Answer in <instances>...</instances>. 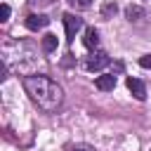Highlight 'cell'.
Segmentation results:
<instances>
[{
  "mask_svg": "<svg viewBox=\"0 0 151 151\" xmlns=\"http://www.w3.org/2000/svg\"><path fill=\"white\" fill-rule=\"evenodd\" d=\"M24 90L31 97V101H35L47 113H54L64 101V90L47 76H26L24 78Z\"/></svg>",
  "mask_w": 151,
  "mask_h": 151,
  "instance_id": "cell-1",
  "label": "cell"
},
{
  "mask_svg": "<svg viewBox=\"0 0 151 151\" xmlns=\"http://www.w3.org/2000/svg\"><path fill=\"white\" fill-rule=\"evenodd\" d=\"M61 19H64V28H66V40L73 42V40H76V33L83 28V19L76 17V14H71V12H66Z\"/></svg>",
  "mask_w": 151,
  "mask_h": 151,
  "instance_id": "cell-2",
  "label": "cell"
},
{
  "mask_svg": "<svg viewBox=\"0 0 151 151\" xmlns=\"http://www.w3.org/2000/svg\"><path fill=\"white\" fill-rule=\"evenodd\" d=\"M111 64V57L106 54V52H94V54H90L87 57V71H101V68H106Z\"/></svg>",
  "mask_w": 151,
  "mask_h": 151,
  "instance_id": "cell-3",
  "label": "cell"
},
{
  "mask_svg": "<svg viewBox=\"0 0 151 151\" xmlns=\"http://www.w3.org/2000/svg\"><path fill=\"white\" fill-rule=\"evenodd\" d=\"M47 24H50V19H47L45 14L33 12V14H28V17H26V28H28V31H40V28H45Z\"/></svg>",
  "mask_w": 151,
  "mask_h": 151,
  "instance_id": "cell-4",
  "label": "cell"
},
{
  "mask_svg": "<svg viewBox=\"0 0 151 151\" xmlns=\"http://www.w3.org/2000/svg\"><path fill=\"white\" fill-rule=\"evenodd\" d=\"M127 90L134 94V99H139V101H144L146 99V85L139 80V78H127Z\"/></svg>",
  "mask_w": 151,
  "mask_h": 151,
  "instance_id": "cell-5",
  "label": "cell"
},
{
  "mask_svg": "<svg viewBox=\"0 0 151 151\" xmlns=\"http://www.w3.org/2000/svg\"><path fill=\"white\" fill-rule=\"evenodd\" d=\"M94 87H97V90H101V92H109V90H113V87H116V76H113V73L97 76V80H94Z\"/></svg>",
  "mask_w": 151,
  "mask_h": 151,
  "instance_id": "cell-6",
  "label": "cell"
},
{
  "mask_svg": "<svg viewBox=\"0 0 151 151\" xmlns=\"http://www.w3.org/2000/svg\"><path fill=\"white\" fill-rule=\"evenodd\" d=\"M83 45H85L87 50H94V47L99 45V33H97V28H94V26H87V28H85Z\"/></svg>",
  "mask_w": 151,
  "mask_h": 151,
  "instance_id": "cell-7",
  "label": "cell"
},
{
  "mask_svg": "<svg viewBox=\"0 0 151 151\" xmlns=\"http://www.w3.org/2000/svg\"><path fill=\"white\" fill-rule=\"evenodd\" d=\"M125 17H127V21H142V19L146 17V12H144V7H139V5H127Z\"/></svg>",
  "mask_w": 151,
  "mask_h": 151,
  "instance_id": "cell-8",
  "label": "cell"
},
{
  "mask_svg": "<svg viewBox=\"0 0 151 151\" xmlns=\"http://www.w3.org/2000/svg\"><path fill=\"white\" fill-rule=\"evenodd\" d=\"M57 45H59V40H57L54 33H45V35H42V52H45V54H52V52L57 50Z\"/></svg>",
  "mask_w": 151,
  "mask_h": 151,
  "instance_id": "cell-9",
  "label": "cell"
},
{
  "mask_svg": "<svg viewBox=\"0 0 151 151\" xmlns=\"http://www.w3.org/2000/svg\"><path fill=\"white\" fill-rule=\"evenodd\" d=\"M66 2L76 9H90L92 7V0H66Z\"/></svg>",
  "mask_w": 151,
  "mask_h": 151,
  "instance_id": "cell-10",
  "label": "cell"
},
{
  "mask_svg": "<svg viewBox=\"0 0 151 151\" xmlns=\"http://www.w3.org/2000/svg\"><path fill=\"white\" fill-rule=\"evenodd\" d=\"M116 12H118L116 2H106V5H104V9H101V17H104V19H109V17H113Z\"/></svg>",
  "mask_w": 151,
  "mask_h": 151,
  "instance_id": "cell-11",
  "label": "cell"
},
{
  "mask_svg": "<svg viewBox=\"0 0 151 151\" xmlns=\"http://www.w3.org/2000/svg\"><path fill=\"white\" fill-rule=\"evenodd\" d=\"M9 12H12V9H9V5H7V2H2V5H0V21H7V19H9Z\"/></svg>",
  "mask_w": 151,
  "mask_h": 151,
  "instance_id": "cell-12",
  "label": "cell"
},
{
  "mask_svg": "<svg viewBox=\"0 0 151 151\" xmlns=\"http://www.w3.org/2000/svg\"><path fill=\"white\" fill-rule=\"evenodd\" d=\"M66 151H94V146H90V144H73Z\"/></svg>",
  "mask_w": 151,
  "mask_h": 151,
  "instance_id": "cell-13",
  "label": "cell"
},
{
  "mask_svg": "<svg viewBox=\"0 0 151 151\" xmlns=\"http://www.w3.org/2000/svg\"><path fill=\"white\" fill-rule=\"evenodd\" d=\"M54 0H28V5L31 7H47V5H52Z\"/></svg>",
  "mask_w": 151,
  "mask_h": 151,
  "instance_id": "cell-14",
  "label": "cell"
},
{
  "mask_svg": "<svg viewBox=\"0 0 151 151\" xmlns=\"http://www.w3.org/2000/svg\"><path fill=\"white\" fill-rule=\"evenodd\" d=\"M139 66H142V68H151V54L139 57Z\"/></svg>",
  "mask_w": 151,
  "mask_h": 151,
  "instance_id": "cell-15",
  "label": "cell"
},
{
  "mask_svg": "<svg viewBox=\"0 0 151 151\" xmlns=\"http://www.w3.org/2000/svg\"><path fill=\"white\" fill-rule=\"evenodd\" d=\"M0 80H7V64H0Z\"/></svg>",
  "mask_w": 151,
  "mask_h": 151,
  "instance_id": "cell-16",
  "label": "cell"
}]
</instances>
